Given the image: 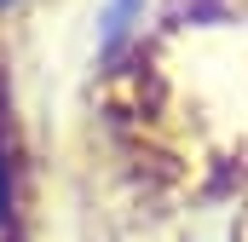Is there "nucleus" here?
I'll list each match as a JSON object with an SVG mask.
<instances>
[{"label":"nucleus","instance_id":"1","mask_svg":"<svg viewBox=\"0 0 248 242\" xmlns=\"http://www.w3.org/2000/svg\"><path fill=\"white\" fill-rule=\"evenodd\" d=\"M0 208H6V167H0Z\"/></svg>","mask_w":248,"mask_h":242},{"label":"nucleus","instance_id":"2","mask_svg":"<svg viewBox=\"0 0 248 242\" xmlns=\"http://www.w3.org/2000/svg\"><path fill=\"white\" fill-rule=\"evenodd\" d=\"M0 6H6V0H0Z\"/></svg>","mask_w":248,"mask_h":242}]
</instances>
